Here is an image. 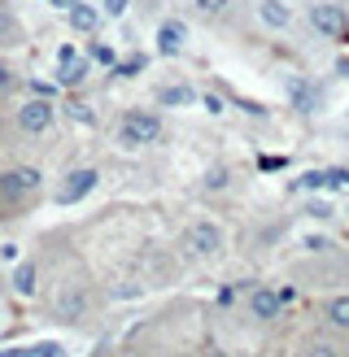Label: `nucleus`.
Here are the masks:
<instances>
[{
  "label": "nucleus",
  "mask_w": 349,
  "mask_h": 357,
  "mask_svg": "<svg viewBox=\"0 0 349 357\" xmlns=\"http://www.w3.org/2000/svg\"><path fill=\"white\" fill-rule=\"evenodd\" d=\"M96 188V170H75L66 178V192H61V201H79V196H87Z\"/></svg>",
  "instance_id": "0eeeda50"
},
{
  "label": "nucleus",
  "mask_w": 349,
  "mask_h": 357,
  "mask_svg": "<svg viewBox=\"0 0 349 357\" xmlns=\"http://www.w3.org/2000/svg\"><path fill=\"white\" fill-rule=\"evenodd\" d=\"M157 48H162V52H179L184 48V26L179 22H166L162 31H157Z\"/></svg>",
  "instance_id": "9d476101"
},
{
  "label": "nucleus",
  "mask_w": 349,
  "mask_h": 357,
  "mask_svg": "<svg viewBox=\"0 0 349 357\" xmlns=\"http://www.w3.org/2000/svg\"><path fill=\"white\" fill-rule=\"evenodd\" d=\"M83 70H87V66H83V57L66 61V66H61V83H79V79H83Z\"/></svg>",
  "instance_id": "4468645a"
},
{
  "label": "nucleus",
  "mask_w": 349,
  "mask_h": 357,
  "mask_svg": "<svg viewBox=\"0 0 349 357\" xmlns=\"http://www.w3.org/2000/svg\"><path fill=\"white\" fill-rule=\"evenodd\" d=\"M27 353H40V357H57V353H61V344H52V340H44V344H31Z\"/></svg>",
  "instance_id": "a211bd4d"
},
{
  "label": "nucleus",
  "mask_w": 349,
  "mask_h": 357,
  "mask_svg": "<svg viewBox=\"0 0 349 357\" xmlns=\"http://www.w3.org/2000/svg\"><path fill=\"white\" fill-rule=\"evenodd\" d=\"M310 26L319 35H327V40H336V35H345V13L336 5H314L310 9Z\"/></svg>",
  "instance_id": "20e7f679"
},
{
  "label": "nucleus",
  "mask_w": 349,
  "mask_h": 357,
  "mask_svg": "<svg viewBox=\"0 0 349 357\" xmlns=\"http://www.w3.org/2000/svg\"><path fill=\"white\" fill-rule=\"evenodd\" d=\"M35 188H40V170H31V166H17L9 174H0V192H5L9 201H22V196L35 192Z\"/></svg>",
  "instance_id": "7ed1b4c3"
},
{
  "label": "nucleus",
  "mask_w": 349,
  "mask_h": 357,
  "mask_svg": "<svg viewBox=\"0 0 349 357\" xmlns=\"http://www.w3.org/2000/svg\"><path fill=\"white\" fill-rule=\"evenodd\" d=\"M57 314H61V318H79V314H83V292H66V296L57 301Z\"/></svg>",
  "instance_id": "f8f14e48"
},
{
  "label": "nucleus",
  "mask_w": 349,
  "mask_h": 357,
  "mask_svg": "<svg viewBox=\"0 0 349 357\" xmlns=\"http://www.w3.org/2000/svg\"><path fill=\"white\" fill-rule=\"evenodd\" d=\"M9 87H13V70H9V66H0V96H5Z\"/></svg>",
  "instance_id": "aec40b11"
},
{
  "label": "nucleus",
  "mask_w": 349,
  "mask_h": 357,
  "mask_svg": "<svg viewBox=\"0 0 349 357\" xmlns=\"http://www.w3.org/2000/svg\"><path fill=\"white\" fill-rule=\"evenodd\" d=\"M184 240H188V253L192 257H214L218 248H223V231H218V222H192Z\"/></svg>",
  "instance_id": "f257e3e1"
},
{
  "label": "nucleus",
  "mask_w": 349,
  "mask_h": 357,
  "mask_svg": "<svg viewBox=\"0 0 349 357\" xmlns=\"http://www.w3.org/2000/svg\"><path fill=\"white\" fill-rule=\"evenodd\" d=\"M157 135H162V122L153 114H127L122 118V139H127V144H153Z\"/></svg>",
  "instance_id": "f03ea898"
},
{
  "label": "nucleus",
  "mask_w": 349,
  "mask_h": 357,
  "mask_svg": "<svg viewBox=\"0 0 349 357\" xmlns=\"http://www.w3.org/2000/svg\"><path fill=\"white\" fill-rule=\"evenodd\" d=\"M92 61H96V66H114V61H118V52H114L110 44H96V48H92Z\"/></svg>",
  "instance_id": "2eb2a0df"
},
{
  "label": "nucleus",
  "mask_w": 349,
  "mask_h": 357,
  "mask_svg": "<svg viewBox=\"0 0 349 357\" xmlns=\"http://www.w3.org/2000/svg\"><path fill=\"white\" fill-rule=\"evenodd\" d=\"M66 114H70V118H79V122H92V114H87V105H70Z\"/></svg>",
  "instance_id": "412c9836"
},
{
  "label": "nucleus",
  "mask_w": 349,
  "mask_h": 357,
  "mask_svg": "<svg viewBox=\"0 0 349 357\" xmlns=\"http://www.w3.org/2000/svg\"><path fill=\"white\" fill-rule=\"evenodd\" d=\"M258 17H262V26L284 31V26L292 22V9L284 5V0H262V5H258Z\"/></svg>",
  "instance_id": "423d86ee"
},
{
  "label": "nucleus",
  "mask_w": 349,
  "mask_h": 357,
  "mask_svg": "<svg viewBox=\"0 0 349 357\" xmlns=\"http://www.w3.org/2000/svg\"><path fill=\"white\" fill-rule=\"evenodd\" d=\"M127 9V0H105V13H122Z\"/></svg>",
  "instance_id": "4be33fe9"
},
{
  "label": "nucleus",
  "mask_w": 349,
  "mask_h": 357,
  "mask_svg": "<svg viewBox=\"0 0 349 357\" xmlns=\"http://www.w3.org/2000/svg\"><path fill=\"white\" fill-rule=\"evenodd\" d=\"M197 9H201V13H223L227 0H197Z\"/></svg>",
  "instance_id": "6ab92c4d"
},
{
  "label": "nucleus",
  "mask_w": 349,
  "mask_h": 357,
  "mask_svg": "<svg viewBox=\"0 0 349 357\" xmlns=\"http://www.w3.org/2000/svg\"><path fill=\"white\" fill-rule=\"evenodd\" d=\"M162 100H166V105H188V100H192V92H188V87H166Z\"/></svg>",
  "instance_id": "dca6fc26"
},
{
  "label": "nucleus",
  "mask_w": 349,
  "mask_h": 357,
  "mask_svg": "<svg viewBox=\"0 0 349 357\" xmlns=\"http://www.w3.org/2000/svg\"><path fill=\"white\" fill-rule=\"evenodd\" d=\"M327 318H332V327H349V296H332L327 301Z\"/></svg>",
  "instance_id": "9b49d317"
},
{
  "label": "nucleus",
  "mask_w": 349,
  "mask_h": 357,
  "mask_svg": "<svg viewBox=\"0 0 349 357\" xmlns=\"http://www.w3.org/2000/svg\"><path fill=\"white\" fill-rule=\"evenodd\" d=\"M70 26H75V31H96V22H101V13L92 9V5H79V0H75V5H70Z\"/></svg>",
  "instance_id": "1a4fd4ad"
},
{
  "label": "nucleus",
  "mask_w": 349,
  "mask_h": 357,
  "mask_svg": "<svg viewBox=\"0 0 349 357\" xmlns=\"http://www.w3.org/2000/svg\"><path fill=\"white\" fill-rule=\"evenodd\" d=\"M17 122H22V131H44L48 122H52V109H48V100L40 96V100H31V105H22V114H17Z\"/></svg>",
  "instance_id": "39448f33"
},
{
  "label": "nucleus",
  "mask_w": 349,
  "mask_h": 357,
  "mask_svg": "<svg viewBox=\"0 0 349 357\" xmlns=\"http://www.w3.org/2000/svg\"><path fill=\"white\" fill-rule=\"evenodd\" d=\"M306 353H314V357H332L336 349H332L327 340H310V344H306Z\"/></svg>",
  "instance_id": "f3484780"
},
{
  "label": "nucleus",
  "mask_w": 349,
  "mask_h": 357,
  "mask_svg": "<svg viewBox=\"0 0 349 357\" xmlns=\"http://www.w3.org/2000/svg\"><path fill=\"white\" fill-rule=\"evenodd\" d=\"M249 305H253V314H258V318H275L279 310H284V301H279V292H271V288H258Z\"/></svg>",
  "instance_id": "6e6552de"
},
{
  "label": "nucleus",
  "mask_w": 349,
  "mask_h": 357,
  "mask_svg": "<svg viewBox=\"0 0 349 357\" xmlns=\"http://www.w3.org/2000/svg\"><path fill=\"white\" fill-rule=\"evenodd\" d=\"M13 288H17V292H31V288H35V266H17Z\"/></svg>",
  "instance_id": "ddd939ff"
}]
</instances>
